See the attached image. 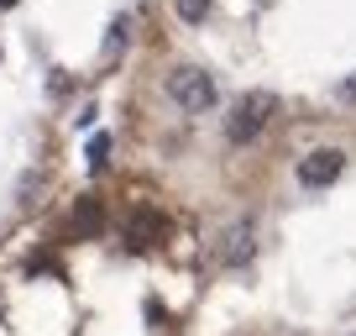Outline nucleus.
Listing matches in <instances>:
<instances>
[{"label":"nucleus","instance_id":"obj_1","mask_svg":"<svg viewBox=\"0 0 356 336\" xmlns=\"http://www.w3.org/2000/svg\"><path fill=\"white\" fill-rule=\"evenodd\" d=\"M273 111H278V95H273V90H252V95H246V100L231 111L225 137H231V142H252V137L273 121Z\"/></svg>","mask_w":356,"mask_h":336},{"label":"nucleus","instance_id":"obj_2","mask_svg":"<svg viewBox=\"0 0 356 336\" xmlns=\"http://www.w3.org/2000/svg\"><path fill=\"white\" fill-rule=\"evenodd\" d=\"M168 95L189 116H200V111L215 105V79L204 74V68H173V74H168Z\"/></svg>","mask_w":356,"mask_h":336},{"label":"nucleus","instance_id":"obj_3","mask_svg":"<svg viewBox=\"0 0 356 336\" xmlns=\"http://www.w3.org/2000/svg\"><path fill=\"white\" fill-rule=\"evenodd\" d=\"M341 168H346L341 147H314V153L299 163V184H304V190H325V184L341 179Z\"/></svg>","mask_w":356,"mask_h":336},{"label":"nucleus","instance_id":"obj_4","mask_svg":"<svg viewBox=\"0 0 356 336\" xmlns=\"http://www.w3.org/2000/svg\"><path fill=\"white\" fill-rule=\"evenodd\" d=\"M252 236H257L252 221H236L231 231H225V247H220V263H225V268H241V263L252 258Z\"/></svg>","mask_w":356,"mask_h":336},{"label":"nucleus","instance_id":"obj_5","mask_svg":"<svg viewBox=\"0 0 356 336\" xmlns=\"http://www.w3.org/2000/svg\"><path fill=\"white\" fill-rule=\"evenodd\" d=\"M126 236H131V247H152V236H157V215H131V226H126Z\"/></svg>","mask_w":356,"mask_h":336},{"label":"nucleus","instance_id":"obj_6","mask_svg":"<svg viewBox=\"0 0 356 336\" xmlns=\"http://www.w3.org/2000/svg\"><path fill=\"white\" fill-rule=\"evenodd\" d=\"M100 221H105V215H100V205H95V200H79V211H74V231H79V236L100 231Z\"/></svg>","mask_w":356,"mask_h":336},{"label":"nucleus","instance_id":"obj_7","mask_svg":"<svg viewBox=\"0 0 356 336\" xmlns=\"http://www.w3.org/2000/svg\"><path fill=\"white\" fill-rule=\"evenodd\" d=\"M173 11H178V22H189V26H200L204 16H210V0H173Z\"/></svg>","mask_w":356,"mask_h":336},{"label":"nucleus","instance_id":"obj_8","mask_svg":"<svg viewBox=\"0 0 356 336\" xmlns=\"http://www.w3.org/2000/svg\"><path fill=\"white\" fill-rule=\"evenodd\" d=\"M84 158H89V168H95V174H100L105 163H111V137H89V147H84Z\"/></svg>","mask_w":356,"mask_h":336},{"label":"nucleus","instance_id":"obj_9","mask_svg":"<svg viewBox=\"0 0 356 336\" xmlns=\"http://www.w3.org/2000/svg\"><path fill=\"white\" fill-rule=\"evenodd\" d=\"M11 6H16V0H0V11H11Z\"/></svg>","mask_w":356,"mask_h":336}]
</instances>
